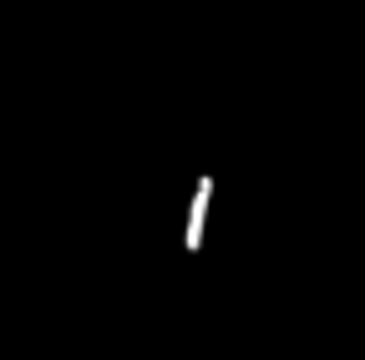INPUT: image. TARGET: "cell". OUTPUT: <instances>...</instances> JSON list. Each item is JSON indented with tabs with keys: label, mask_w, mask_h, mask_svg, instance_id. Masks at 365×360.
Instances as JSON below:
<instances>
[{
	"label": "cell",
	"mask_w": 365,
	"mask_h": 360,
	"mask_svg": "<svg viewBox=\"0 0 365 360\" xmlns=\"http://www.w3.org/2000/svg\"><path fill=\"white\" fill-rule=\"evenodd\" d=\"M208 198H213V178H203L198 193H193V208H188V249L203 244V213H208Z\"/></svg>",
	"instance_id": "6da1fadb"
}]
</instances>
